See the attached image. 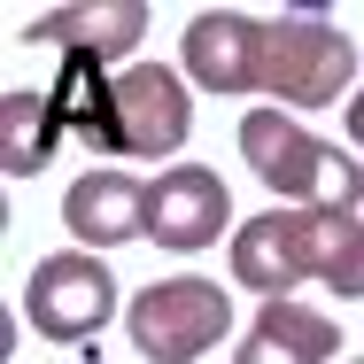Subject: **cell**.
<instances>
[{"label": "cell", "instance_id": "obj_1", "mask_svg": "<svg viewBox=\"0 0 364 364\" xmlns=\"http://www.w3.org/2000/svg\"><path fill=\"white\" fill-rule=\"evenodd\" d=\"M240 155H248V171L264 178V194L279 210H349L357 218L364 163L341 155L333 140H318L302 117H287V109H248L240 117Z\"/></svg>", "mask_w": 364, "mask_h": 364}, {"label": "cell", "instance_id": "obj_2", "mask_svg": "<svg viewBox=\"0 0 364 364\" xmlns=\"http://www.w3.org/2000/svg\"><path fill=\"white\" fill-rule=\"evenodd\" d=\"M232 333V294L202 272H178V279H147L124 302V341L147 364H202Z\"/></svg>", "mask_w": 364, "mask_h": 364}, {"label": "cell", "instance_id": "obj_3", "mask_svg": "<svg viewBox=\"0 0 364 364\" xmlns=\"http://www.w3.org/2000/svg\"><path fill=\"white\" fill-rule=\"evenodd\" d=\"M272 109H333L341 93L357 101V39L326 16H272V63H264Z\"/></svg>", "mask_w": 364, "mask_h": 364}, {"label": "cell", "instance_id": "obj_4", "mask_svg": "<svg viewBox=\"0 0 364 364\" xmlns=\"http://www.w3.org/2000/svg\"><path fill=\"white\" fill-rule=\"evenodd\" d=\"M117 310H124V302H117V272H109L93 248H55V256H39L31 279H23L31 333H39V341H63V349L93 341Z\"/></svg>", "mask_w": 364, "mask_h": 364}, {"label": "cell", "instance_id": "obj_5", "mask_svg": "<svg viewBox=\"0 0 364 364\" xmlns=\"http://www.w3.org/2000/svg\"><path fill=\"white\" fill-rule=\"evenodd\" d=\"M194 140V93L171 63H132L109 93V155H178Z\"/></svg>", "mask_w": 364, "mask_h": 364}, {"label": "cell", "instance_id": "obj_6", "mask_svg": "<svg viewBox=\"0 0 364 364\" xmlns=\"http://www.w3.org/2000/svg\"><path fill=\"white\" fill-rule=\"evenodd\" d=\"M264 63H272V16L248 8H202L186 23L178 70L202 93H264Z\"/></svg>", "mask_w": 364, "mask_h": 364}, {"label": "cell", "instance_id": "obj_7", "mask_svg": "<svg viewBox=\"0 0 364 364\" xmlns=\"http://www.w3.org/2000/svg\"><path fill=\"white\" fill-rule=\"evenodd\" d=\"M232 279L264 302H294V287L318 279V210H264L232 232Z\"/></svg>", "mask_w": 364, "mask_h": 364}, {"label": "cell", "instance_id": "obj_8", "mask_svg": "<svg viewBox=\"0 0 364 364\" xmlns=\"http://www.w3.org/2000/svg\"><path fill=\"white\" fill-rule=\"evenodd\" d=\"M218 232H240V225H232V194H225V178L210 163H163L147 178V240L155 248L194 256Z\"/></svg>", "mask_w": 364, "mask_h": 364}, {"label": "cell", "instance_id": "obj_9", "mask_svg": "<svg viewBox=\"0 0 364 364\" xmlns=\"http://www.w3.org/2000/svg\"><path fill=\"white\" fill-rule=\"evenodd\" d=\"M147 31V0H70V8H39V16H23V39L31 47H55L63 63L85 55V63H124L132 47H140ZM132 70V63H124Z\"/></svg>", "mask_w": 364, "mask_h": 364}, {"label": "cell", "instance_id": "obj_10", "mask_svg": "<svg viewBox=\"0 0 364 364\" xmlns=\"http://www.w3.org/2000/svg\"><path fill=\"white\" fill-rule=\"evenodd\" d=\"M63 225H70L77 248H124V240H147V178L140 171H77L70 194H63Z\"/></svg>", "mask_w": 364, "mask_h": 364}, {"label": "cell", "instance_id": "obj_11", "mask_svg": "<svg viewBox=\"0 0 364 364\" xmlns=\"http://www.w3.org/2000/svg\"><path fill=\"white\" fill-rule=\"evenodd\" d=\"M232 364H341V326L310 302H264L232 341Z\"/></svg>", "mask_w": 364, "mask_h": 364}, {"label": "cell", "instance_id": "obj_12", "mask_svg": "<svg viewBox=\"0 0 364 364\" xmlns=\"http://www.w3.org/2000/svg\"><path fill=\"white\" fill-rule=\"evenodd\" d=\"M63 140H70V132H63L47 85H8V93H0V171H8V178H39Z\"/></svg>", "mask_w": 364, "mask_h": 364}, {"label": "cell", "instance_id": "obj_13", "mask_svg": "<svg viewBox=\"0 0 364 364\" xmlns=\"http://www.w3.org/2000/svg\"><path fill=\"white\" fill-rule=\"evenodd\" d=\"M349 140H357V155H364V85H357V101H349Z\"/></svg>", "mask_w": 364, "mask_h": 364}, {"label": "cell", "instance_id": "obj_14", "mask_svg": "<svg viewBox=\"0 0 364 364\" xmlns=\"http://www.w3.org/2000/svg\"><path fill=\"white\" fill-rule=\"evenodd\" d=\"M341 364H364V357H341Z\"/></svg>", "mask_w": 364, "mask_h": 364}]
</instances>
